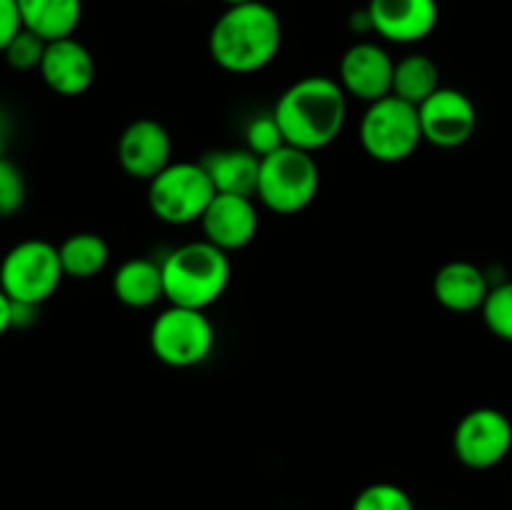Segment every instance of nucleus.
<instances>
[{
	"instance_id": "obj_1",
	"label": "nucleus",
	"mask_w": 512,
	"mask_h": 510,
	"mask_svg": "<svg viewBox=\"0 0 512 510\" xmlns=\"http://www.w3.org/2000/svg\"><path fill=\"white\" fill-rule=\"evenodd\" d=\"M273 118L285 145L315 155L343 133L348 95L338 80L328 75H308L283 90L273 108Z\"/></svg>"
},
{
	"instance_id": "obj_2",
	"label": "nucleus",
	"mask_w": 512,
	"mask_h": 510,
	"mask_svg": "<svg viewBox=\"0 0 512 510\" xmlns=\"http://www.w3.org/2000/svg\"><path fill=\"white\" fill-rule=\"evenodd\" d=\"M280 45V15L260 0L225 8L208 35V53L213 63L233 75H250L268 68L278 58Z\"/></svg>"
},
{
	"instance_id": "obj_3",
	"label": "nucleus",
	"mask_w": 512,
	"mask_h": 510,
	"mask_svg": "<svg viewBox=\"0 0 512 510\" xmlns=\"http://www.w3.org/2000/svg\"><path fill=\"white\" fill-rule=\"evenodd\" d=\"M163 298L170 305L208 310L230 285V258L208 240L178 245L160 260Z\"/></svg>"
},
{
	"instance_id": "obj_4",
	"label": "nucleus",
	"mask_w": 512,
	"mask_h": 510,
	"mask_svg": "<svg viewBox=\"0 0 512 510\" xmlns=\"http://www.w3.org/2000/svg\"><path fill=\"white\" fill-rule=\"evenodd\" d=\"M320 188V168L313 153L283 145L260 158L255 195L278 215H295L308 208Z\"/></svg>"
},
{
	"instance_id": "obj_5",
	"label": "nucleus",
	"mask_w": 512,
	"mask_h": 510,
	"mask_svg": "<svg viewBox=\"0 0 512 510\" xmlns=\"http://www.w3.org/2000/svg\"><path fill=\"white\" fill-rule=\"evenodd\" d=\"M58 245L30 238L15 243L0 260V290L13 303L40 305L63 283Z\"/></svg>"
},
{
	"instance_id": "obj_6",
	"label": "nucleus",
	"mask_w": 512,
	"mask_h": 510,
	"mask_svg": "<svg viewBox=\"0 0 512 510\" xmlns=\"http://www.w3.org/2000/svg\"><path fill=\"white\" fill-rule=\"evenodd\" d=\"M215 188L200 163H168L148 180V205L168 225H190L203 218Z\"/></svg>"
},
{
	"instance_id": "obj_7",
	"label": "nucleus",
	"mask_w": 512,
	"mask_h": 510,
	"mask_svg": "<svg viewBox=\"0 0 512 510\" xmlns=\"http://www.w3.org/2000/svg\"><path fill=\"white\" fill-rule=\"evenodd\" d=\"M423 143L418 108L395 95L368 103L360 120V145L378 163L408 160Z\"/></svg>"
},
{
	"instance_id": "obj_8",
	"label": "nucleus",
	"mask_w": 512,
	"mask_h": 510,
	"mask_svg": "<svg viewBox=\"0 0 512 510\" xmlns=\"http://www.w3.org/2000/svg\"><path fill=\"white\" fill-rule=\"evenodd\" d=\"M215 328L205 310L168 305L150 325V350L170 368H193L210 358Z\"/></svg>"
},
{
	"instance_id": "obj_9",
	"label": "nucleus",
	"mask_w": 512,
	"mask_h": 510,
	"mask_svg": "<svg viewBox=\"0 0 512 510\" xmlns=\"http://www.w3.org/2000/svg\"><path fill=\"white\" fill-rule=\"evenodd\" d=\"M512 450V423L498 408H475L453 430V453L465 468L493 470Z\"/></svg>"
},
{
	"instance_id": "obj_10",
	"label": "nucleus",
	"mask_w": 512,
	"mask_h": 510,
	"mask_svg": "<svg viewBox=\"0 0 512 510\" xmlns=\"http://www.w3.org/2000/svg\"><path fill=\"white\" fill-rule=\"evenodd\" d=\"M418 123L425 143L445 150L460 148L475 135L478 110L463 90L440 85L430 98L418 105Z\"/></svg>"
},
{
	"instance_id": "obj_11",
	"label": "nucleus",
	"mask_w": 512,
	"mask_h": 510,
	"mask_svg": "<svg viewBox=\"0 0 512 510\" xmlns=\"http://www.w3.org/2000/svg\"><path fill=\"white\" fill-rule=\"evenodd\" d=\"M395 60L390 58L388 50L370 40L350 45L340 58L338 85L345 95L363 100V103H375V100L390 95L393 85Z\"/></svg>"
},
{
	"instance_id": "obj_12",
	"label": "nucleus",
	"mask_w": 512,
	"mask_h": 510,
	"mask_svg": "<svg viewBox=\"0 0 512 510\" xmlns=\"http://www.w3.org/2000/svg\"><path fill=\"white\" fill-rule=\"evenodd\" d=\"M370 30L388 43L413 45L428 38L440 20L438 0H370Z\"/></svg>"
},
{
	"instance_id": "obj_13",
	"label": "nucleus",
	"mask_w": 512,
	"mask_h": 510,
	"mask_svg": "<svg viewBox=\"0 0 512 510\" xmlns=\"http://www.w3.org/2000/svg\"><path fill=\"white\" fill-rule=\"evenodd\" d=\"M173 155V140L163 123L153 118H138L120 133L118 138V163L125 175L135 180H145L160 173Z\"/></svg>"
},
{
	"instance_id": "obj_14",
	"label": "nucleus",
	"mask_w": 512,
	"mask_h": 510,
	"mask_svg": "<svg viewBox=\"0 0 512 510\" xmlns=\"http://www.w3.org/2000/svg\"><path fill=\"white\" fill-rule=\"evenodd\" d=\"M198 223L203 225V240L213 243L223 253H233L253 243L260 220L253 198L215 193Z\"/></svg>"
},
{
	"instance_id": "obj_15",
	"label": "nucleus",
	"mask_w": 512,
	"mask_h": 510,
	"mask_svg": "<svg viewBox=\"0 0 512 510\" xmlns=\"http://www.w3.org/2000/svg\"><path fill=\"white\" fill-rule=\"evenodd\" d=\"M38 73L55 95L78 98V95L88 93L90 85L95 83L93 53L80 40H75L73 35L50 40V43H45Z\"/></svg>"
},
{
	"instance_id": "obj_16",
	"label": "nucleus",
	"mask_w": 512,
	"mask_h": 510,
	"mask_svg": "<svg viewBox=\"0 0 512 510\" xmlns=\"http://www.w3.org/2000/svg\"><path fill=\"white\" fill-rule=\"evenodd\" d=\"M490 290V278L470 260H450L435 273L433 295L450 313H475Z\"/></svg>"
},
{
	"instance_id": "obj_17",
	"label": "nucleus",
	"mask_w": 512,
	"mask_h": 510,
	"mask_svg": "<svg viewBox=\"0 0 512 510\" xmlns=\"http://www.w3.org/2000/svg\"><path fill=\"white\" fill-rule=\"evenodd\" d=\"M200 165L208 173L215 193L225 195H248L253 198L255 185H258L260 158L250 153L248 148H225L208 153Z\"/></svg>"
},
{
	"instance_id": "obj_18",
	"label": "nucleus",
	"mask_w": 512,
	"mask_h": 510,
	"mask_svg": "<svg viewBox=\"0 0 512 510\" xmlns=\"http://www.w3.org/2000/svg\"><path fill=\"white\" fill-rule=\"evenodd\" d=\"M20 23L45 43L70 38L83 18V0H15Z\"/></svg>"
},
{
	"instance_id": "obj_19",
	"label": "nucleus",
	"mask_w": 512,
	"mask_h": 510,
	"mask_svg": "<svg viewBox=\"0 0 512 510\" xmlns=\"http://www.w3.org/2000/svg\"><path fill=\"white\" fill-rule=\"evenodd\" d=\"M113 293L128 308H150L163 298L160 263L150 258H130L113 275Z\"/></svg>"
},
{
	"instance_id": "obj_20",
	"label": "nucleus",
	"mask_w": 512,
	"mask_h": 510,
	"mask_svg": "<svg viewBox=\"0 0 512 510\" xmlns=\"http://www.w3.org/2000/svg\"><path fill=\"white\" fill-rule=\"evenodd\" d=\"M440 88V68L433 58L423 53L405 55L393 68V85L390 95L405 100L418 108L425 98Z\"/></svg>"
},
{
	"instance_id": "obj_21",
	"label": "nucleus",
	"mask_w": 512,
	"mask_h": 510,
	"mask_svg": "<svg viewBox=\"0 0 512 510\" xmlns=\"http://www.w3.org/2000/svg\"><path fill=\"white\" fill-rule=\"evenodd\" d=\"M58 258L65 278L88 280L103 273L110 248L98 233H73L58 245Z\"/></svg>"
},
{
	"instance_id": "obj_22",
	"label": "nucleus",
	"mask_w": 512,
	"mask_h": 510,
	"mask_svg": "<svg viewBox=\"0 0 512 510\" xmlns=\"http://www.w3.org/2000/svg\"><path fill=\"white\" fill-rule=\"evenodd\" d=\"M483 323L490 333L498 340L512 343V280H500V283L490 285L488 295H485L483 305Z\"/></svg>"
},
{
	"instance_id": "obj_23",
	"label": "nucleus",
	"mask_w": 512,
	"mask_h": 510,
	"mask_svg": "<svg viewBox=\"0 0 512 510\" xmlns=\"http://www.w3.org/2000/svg\"><path fill=\"white\" fill-rule=\"evenodd\" d=\"M350 510H415V503L400 485L373 483L355 495Z\"/></svg>"
},
{
	"instance_id": "obj_24",
	"label": "nucleus",
	"mask_w": 512,
	"mask_h": 510,
	"mask_svg": "<svg viewBox=\"0 0 512 510\" xmlns=\"http://www.w3.org/2000/svg\"><path fill=\"white\" fill-rule=\"evenodd\" d=\"M43 53H45V40L38 38V35L30 33V30L25 28H20L18 33H15V38L3 48L5 63H8L13 70H20V73L38 70L40 60H43Z\"/></svg>"
},
{
	"instance_id": "obj_25",
	"label": "nucleus",
	"mask_w": 512,
	"mask_h": 510,
	"mask_svg": "<svg viewBox=\"0 0 512 510\" xmlns=\"http://www.w3.org/2000/svg\"><path fill=\"white\" fill-rule=\"evenodd\" d=\"M283 145V133H280L278 123H275L273 113L258 115V118L250 120L248 128H245V148L253 155H258V158L275 153V150L283 148Z\"/></svg>"
},
{
	"instance_id": "obj_26",
	"label": "nucleus",
	"mask_w": 512,
	"mask_h": 510,
	"mask_svg": "<svg viewBox=\"0 0 512 510\" xmlns=\"http://www.w3.org/2000/svg\"><path fill=\"white\" fill-rule=\"evenodd\" d=\"M25 203V178L15 163L0 158V218H10Z\"/></svg>"
},
{
	"instance_id": "obj_27",
	"label": "nucleus",
	"mask_w": 512,
	"mask_h": 510,
	"mask_svg": "<svg viewBox=\"0 0 512 510\" xmlns=\"http://www.w3.org/2000/svg\"><path fill=\"white\" fill-rule=\"evenodd\" d=\"M20 28H23V23H20L18 3L15 0H0V53Z\"/></svg>"
},
{
	"instance_id": "obj_28",
	"label": "nucleus",
	"mask_w": 512,
	"mask_h": 510,
	"mask_svg": "<svg viewBox=\"0 0 512 510\" xmlns=\"http://www.w3.org/2000/svg\"><path fill=\"white\" fill-rule=\"evenodd\" d=\"M10 315H13V303H10L8 295L0 290V338L13 328V325H10Z\"/></svg>"
},
{
	"instance_id": "obj_29",
	"label": "nucleus",
	"mask_w": 512,
	"mask_h": 510,
	"mask_svg": "<svg viewBox=\"0 0 512 510\" xmlns=\"http://www.w3.org/2000/svg\"><path fill=\"white\" fill-rule=\"evenodd\" d=\"M350 28L358 30V33H373V30H370L368 10H358V13L350 15Z\"/></svg>"
},
{
	"instance_id": "obj_30",
	"label": "nucleus",
	"mask_w": 512,
	"mask_h": 510,
	"mask_svg": "<svg viewBox=\"0 0 512 510\" xmlns=\"http://www.w3.org/2000/svg\"><path fill=\"white\" fill-rule=\"evenodd\" d=\"M220 3H225L230 8V5H243V3H250V0H220Z\"/></svg>"
},
{
	"instance_id": "obj_31",
	"label": "nucleus",
	"mask_w": 512,
	"mask_h": 510,
	"mask_svg": "<svg viewBox=\"0 0 512 510\" xmlns=\"http://www.w3.org/2000/svg\"><path fill=\"white\" fill-rule=\"evenodd\" d=\"M0 158H5V135H3V130H0Z\"/></svg>"
}]
</instances>
